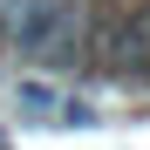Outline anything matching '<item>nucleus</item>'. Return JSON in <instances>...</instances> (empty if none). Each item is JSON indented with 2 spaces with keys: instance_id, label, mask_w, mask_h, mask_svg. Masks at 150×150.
I'll list each match as a JSON object with an SVG mask.
<instances>
[{
  "instance_id": "1",
  "label": "nucleus",
  "mask_w": 150,
  "mask_h": 150,
  "mask_svg": "<svg viewBox=\"0 0 150 150\" xmlns=\"http://www.w3.org/2000/svg\"><path fill=\"white\" fill-rule=\"evenodd\" d=\"M103 68H109V75L150 68V0L130 7V14H116L109 28H103Z\"/></svg>"
},
{
  "instance_id": "2",
  "label": "nucleus",
  "mask_w": 150,
  "mask_h": 150,
  "mask_svg": "<svg viewBox=\"0 0 150 150\" xmlns=\"http://www.w3.org/2000/svg\"><path fill=\"white\" fill-rule=\"evenodd\" d=\"M14 96H21V109H34V116H41V109H55V89H48V82H21Z\"/></svg>"
}]
</instances>
